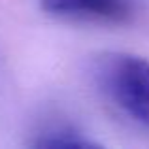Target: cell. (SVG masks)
Segmentation results:
<instances>
[{
	"label": "cell",
	"mask_w": 149,
	"mask_h": 149,
	"mask_svg": "<svg viewBox=\"0 0 149 149\" xmlns=\"http://www.w3.org/2000/svg\"><path fill=\"white\" fill-rule=\"evenodd\" d=\"M47 13L62 19L121 25L132 19V0H40Z\"/></svg>",
	"instance_id": "7a4b0ae2"
},
{
	"label": "cell",
	"mask_w": 149,
	"mask_h": 149,
	"mask_svg": "<svg viewBox=\"0 0 149 149\" xmlns=\"http://www.w3.org/2000/svg\"><path fill=\"white\" fill-rule=\"evenodd\" d=\"M102 91L132 121L149 130V62L127 53L104 55L96 64Z\"/></svg>",
	"instance_id": "6da1fadb"
},
{
	"label": "cell",
	"mask_w": 149,
	"mask_h": 149,
	"mask_svg": "<svg viewBox=\"0 0 149 149\" xmlns=\"http://www.w3.org/2000/svg\"><path fill=\"white\" fill-rule=\"evenodd\" d=\"M95 143L87 140L81 132L70 127H58V128H49L40 138L34 142V147H91Z\"/></svg>",
	"instance_id": "3957f363"
}]
</instances>
